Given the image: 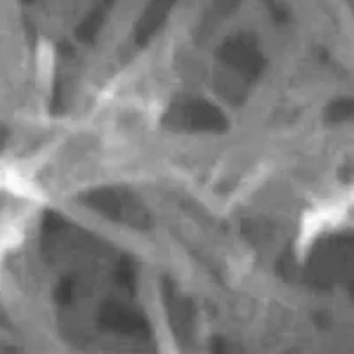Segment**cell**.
Segmentation results:
<instances>
[{"mask_svg": "<svg viewBox=\"0 0 354 354\" xmlns=\"http://www.w3.org/2000/svg\"><path fill=\"white\" fill-rule=\"evenodd\" d=\"M218 61L230 71H236L246 80L259 78L266 68V59L259 48L257 39L250 34H236L227 37L218 48Z\"/></svg>", "mask_w": 354, "mask_h": 354, "instance_id": "3", "label": "cell"}, {"mask_svg": "<svg viewBox=\"0 0 354 354\" xmlns=\"http://www.w3.org/2000/svg\"><path fill=\"white\" fill-rule=\"evenodd\" d=\"M177 0H151L149 4L145 6L135 25V41L137 44L144 46L153 39L154 34L160 32V28L165 25L169 12L176 6Z\"/></svg>", "mask_w": 354, "mask_h": 354, "instance_id": "6", "label": "cell"}, {"mask_svg": "<svg viewBox=\"0 0 354 354\" xmlns=\"http://www.w3.org/2000/svg\"><path fill=\"white\" fill-rule=\"evenodd\" d=\"M75 290H77V283L73 282V278H62L55 289V301L59 305H69L75 298Z\"/></svg>", "mask_w": 354, "mask_h": 354, "instance_id": "10", "label": "cell"}, {"mask_svg": "<svg viewBox=\"0 0 354 354\" xmlns=\"http://www.w3.org/2000/svg\"><path fill=\"white\" fill-rule=\"evenodd\" d=\"M161 292H163V303H165L167 317L174 335L179 342L192 340L195 324V308L181 290L177 289L176 283L169 277L161 280Z\"/></svg>", "mask_w": 354, "mask_h": 354, "instance_id": "5", "label": "cell"}, {"mask_svg": "<svg viewBox=\"0 0 354 354\" xmlns=\"http://www.w3.org/2000/svg\"><path fill=\"white\" fill-rule=\"evenodd\" d=\"M163 124L174 131L223 133L229 121L220 109L202 97H179L163 115Z\"/></svg>", "mask_w": 354, "mask_h": 354, "instance_id": "1", "label": "cell"}, {"mask_svg": "<svg viewBox=\"0 0 354 354\" xmlns=\"http://www.w3.org/2000/svg\"><path fill=\"white\" fill-rule=\"evenodd\" d=\"M82 204L96 211L101 216L133 227V229H149L151 218L140 202L131 194L119 188H96L82 195Z\"/></svg>", "mask_w": 354, "mask_h": 354, "instance_id": "2", "label": "cell"}, {"mask_svg": "<svg viewBox=\"0 0 354 354\" xmlns=\"http://www.w3.org/2000/svg\"><path fill=\"white\" fill-rule=\"evenodd\" d=\"M115 0H96L94 8L88 11L87 17L84 18L77 28V37L82 43H93L96 36L100 34L101 27L105 24L106 17H109L110 9L113 8Z\"/></svg>", "mask_w": 354, "mask_h": 354, "instance_id": "7", "label": "cell"}, {"mask_svg": "<svg viewBox=\"0 0 354 354\" xmlns=\"http://www.w3.org/2000/svg\"><path fill=\"white\" fill-rule=\"evenodd\" d=\"M117 282L122 287L129 289L133 292L135 290V282H137V273H135V266H133L131 259L124 257L119 266H117Z\"/></svg>", "mask_w": 354, "mask_h": 354, "instance_id": "9", "label": "cell"}, {"mask_svg": "<svg viewBox=\"0 0 354 354\" xmlns=\"http://www.w3.org/2000/svg\"><path fill=\"white\" fill-rule=\"evenodd\" d=\"M324 117H326L328 122H346L354 119V97H351V100L333 101L324 110Z\"/></svg>", "mask_w": 354, "mask_h": 354, "instance_id": "8", "label": "cell"}, {"mask_svg": "<svg viewBox=\"0 0 354 354\" xmlns=\"http://www.w3.org/2000/svg\"><path fill=\"white\" fill-rule=\"evenodd\" d=\"M96 321L101 330L112 333L124 335V337L147 340L153 337V330L140 310L131 308L119 301H105L97 308Z\"/></svg>", "mask_w": 354, "mask_h": 354, "instance_id": "4", "label": "cell"}]
</instances>
